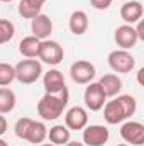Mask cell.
I'll return each instance as SVG.
<instances>
[{"label": "cell", "instance_id": "cell-6", "mask_svg": "<svg viewBox=\"0 0 144 146\" xmlns=\"http://www.w3.org/2000/svg\"><path fill=\"white\" fill-rule=\"evenodd\" d=\"M87 85L88 87L85 88V94H83L85 106H87V109L97 112V110L102 109L104 104L107 102V95H105V92H104V88L100 87L98 82H90Z\"/></svg>", "mask_w": 144, "mask_h": 146}, {"label": "cell", "instance_id": "cell-2", "mask_svg": "<svg viewBox=\"0 0 144 146\" xmlns=\"http://www.w3.org/2000/svg\"><path fill=\"white\" fill-rule=\"evenodd\" d=\"M68 100H70V92L66 87L58 94H44L37 102V114L44 121H56L65 112Z\"/></svg>", "mask_w": 144, "mask_h": 146}, {"label": "cell", "instance_id": "cell-26", "mask_svg": "<svg viewBox=\"0 0 144 146\" xmlns=\"http://www.w3.org/2000/svg\"><path fill=\"white\" fill-rule=\"evenodd\" d=\"M7 133V119L3 117V114H0V136Z\"/></svg>", "mask_w": 144, "mask_h": 146}, {"label": "cell", "instance_id": "cell-12", "mask_svg": "<svg viewBox=\"0 0 144 146\" xmlns=\"http://www.w3.org/2000/svg\"><path fill=\"white\" fill-rule=\"evenodd\" d=\"M31 31H32V36L37 37L39 41L49 39L53 33V21L49 19V15L39 14L34 19H31Z\"/></svg>", "mask_w": 144, "mask_h": 146}, {"label": "cell", "instance_id": "cell-27", "mask_svg": "<svg viewBox=\"0 0 144 146\" xmlns=\"http://www.w3.org/2000/svg\"><path fill=\"white\" fill-rule=\"evenodd\" d=\"M136 33H137V37H139V41H144V24L139 21L137 22V27H136Z\"/></svg>", "mask_w": 144, "mask_h": 146}, {"label": "cell", "instance_id": "cell-14", "mask_svg": "<svg viewBox=\"0 0 144 146\" xmlns=\"http://www.w3.org/2000/svg\"><path fill=\"white\" fill-rule=\"evenodd\" d=\"M42 83H44L46 94H58V92H61L66 87L63 73L59 72V70H56V68H53V70H49L48 73H44Z\"/></svg>", "mask_w": 144, "mask_h": 146}, {"label": "cell", "instance_id": "cell-33", "mask_svg": "<svg viewBox=\"0 0 144 146\" xmlns=\"http://www.w3.org/2000/svg\"><path fill=\"white\" fill-rule=\"evenodd\" d=\"M117 146H131V145H127V143H124V145H117Z\"/></svg>", "mask_w": 144, "mask_h": 146}, {"label": "cell", "instance_id": "cell-28", "mask_svg": "<svg viewBox=\"0 0 144 146\" xmlns=\"http://www.w3.org/2000/svg\"><path fill=\"white\" fill-rule=\"evenodd\" d=\"M65 146H85L83 143H78V141H68Z\"/></svg>", "mask_w": 144, "mask_h": 146}, {"label": "cell", "instance_id": "cell-17", "mask_svg": "<svg viewBox=\"0 0 144 146\" xmlns=\"http://www.w3.org/2000/svg\"><path fill=\"white\" fill-rule=\"evenodd\" d=\"M39 48H41V41L34 36L24 37L19 42V53L24 58H37L39 56Z\"/></svg>", "mask_w": 144, "mask_h": 146}, {"label": "cell", "instance_id": "cell-15", "mask_svg": "<svg viewBox=\"0 0 144 146\" xmlns=\"http://www.w3.org/2000/svg\"><path fill=\"white\" fill-rule=\"evenodd\" d=\"M98 83H100V87L104 88V92H105L107 97H115V95H119L120 90H122V80H120L117 75H114V73L104 75V76L98 80Z\"/></svg>", "mask_w": 144, "mask_h": 146}, {"label": "cell", "instance_id": "cell-4", "mask_svg": "<svg viewBox=\"0 0 144 146\" xmlns=\"http://www.w3.org/2000/svg\"><path fill=\"white\" fill-rule=\"evenodd\" d=\"M42 63L56 66L63 61L65 58V49L59 42L51 41V39H44L41 41V48H39V56H37Z\"/></svg>", "mask_w": 144, "mask_h": 146}, {"label": "cell", "instance_id": "cell-32", "mask_svg": "<svg viewBox=\"0 0 144 146\" xmlns=\"http://www.w3.org/2000/svg\"><path fill=\"white\" fill-rule=\"evenodd\" d=\"M41 146H54V145H51V143H46V145H41Z\"/></svg>", "mask_w": 144, "mask_h": 146}, {"label": "cell", "instance_id": "cell-30", "mask_svg": "<svg viewBox=\"0 0 144 146\" xmlns=\"http://www.w3.org/2000/svg\"><path fill=\"white\" fill-rule=\"evenodd\" d=\"M0 146H9V145H7V143H5V141H3V139L0 138Z\"/></svg>", "mask_w": 144, "mask_h": 146}, {"label": "cell", "instance_id": "cell-8", "mask_svg": "<svg viewBox=\"0 0 144 146\" xmlns=\"http://www.w3.org/2000/svg\"><path fill=\"white\" fill-rule=\"evenodd\" d=\"M120 138L131 146L144 145V126L137 121H126L120 127Z\"/></svg>", "mask_w": 144, "mask_h": 146}, {"label": "cell", "instance_id": "cell-16", "mask_svg": "<svg viewBox=\"0 0 144 146\" xmlns=\"http://www.w3.org/2000/svg\"><path fill=\"white\" fill-rule=\"evenodd\" d=\"M70 31L75 36H81L88 29V15L83 10H75L70 15Z\"/></svg>", "mask_w": 144, "mask_h": 146}, {"label": "cell", "instance_id": "cell-34", "mask_svg": "<svg viewBox=\"0 0 144 146\" xmlns=\"http://www.w3.org/2000/svg\"><path fill=\"white\" fill-rule=\"evenodd\" d=\"M122 2H127V0H122Z\"/></svg>", "mask_w": 144, "mask_h": 146}, {"label": "cell", "instance_id": "cell-29", "mask_svg": "<svg viewBox=\"0 0 144 146\" xmlns=\"http://www.w3.org/2000/svg\"><path fill=\"white\" fill-rule=\"evenodd\" d=\"M143 73H144V68H141L139 72H137V80H139V83L143 85Z\"/></svg>", "mask_w": 144, "mask_h": 146}, {"label": "cell", "instance_id": "cell-19", "mask_svg": "<svg viewBox=\"0 0 144 146\" xmlns=\"http://www.w3.org/2000/svg\"><path fill=\"white\" fill-rule=\"evenodd\" d=\"M48 136H49V143L54 146H65L68 141H70V129L66 127V126H61V124H56V126H53L51 129H49V133H48Z\"/></svg>", "mask_w": 144, "mask_h": 146}, {"label": "cell", "instance_id": "cell-3", "mask_svg": "<svg viewBox=\"0 0 144 146\" xmlns=\"http://www.w3.org/2000/svg\"><path fill=\"white\" fill-rule=\"evenodd\" d=\"M15 80L20 82L22 85H31V83H36L42 73V65L34 60V58H27V60H22L19 61L15 66Z\"/></svg>", "mask_w": 144, "mask_h": 146}, {"label": "cell", "instance_id": "cell-1", "mask_svg": "<svg viewBox=\"0 0 144 146\" xmlns=\"http://www.w3.org/2000/svg\"><path fill=\"white\" fill-rule=\"evenodd\" d=\"M104 119L108 124H122L124 121L131 119L136 110H137V102L132 95H115L112 100H107L104 104Z\"/></svg>", "mask_w": 144, "mask_h": 146}, {"label": "cell", "instance_id": "cell-11", "mask_svg": "<svg viewBox=\"0 0 144 146\" xmlns=\"http://www.w3.org/2000/svg\"><path fill=\"white\" fill-rule=\"evenodd\" d=\"M88 124V114L87 109L80 107V106H75L65 114V126L71 131H80L83 129L85 126Z\"/></svg>", "mask_w": 144, "mask_h": 146}, {"label": "cell", "instance_id": "cell-7", "mask_svg": "<svg viewBox=\"0 0 144 146\" xmlns=\"http://www.w3.org/2000/svg\"><path fill=\"white\" fill-rule=\"evenodd\" d=\"M95 65L87 61V60H78L75 61L71 66H70V75H71V80L78 85H87L90 83L93 78H95Z\"/></svg>", "mask_w": 144, "mask_h": 146}, {"label": "cell", "instance_id": "cell-25", "mask_svg": "<svg viewBox=\"0 0 144 146\" xmlns=\"http://www.w3.org/2000/svg\"><path fill=\"white\" fill-rule=\"evenodd\" d=\"M90 3L97 10H107L108 7L112 5V0H90Z\"/></svg>", "mask_w": 144, "mask_h": 146}, {"label": "cell", "instance_id": "cell-18", "mask_svg": "<svg viewBox=\"0 0 144 146\" xmlns=\"http://www.w3.org/2000/svg\"><path fill=\"white\" fill-rule=\"evenodd\" d=\"M46 0H20L19 3V14L24 19H34L41 14V9Z\"/></svg>", "mask_w": 144, "mask_h": 146}, {"label": "cell", "instance_id": "cell-9", "mask_svg": "<svg viewBox=\"0 0 144 146\" xmlns=\"http://www.w3.org/2000/svg\"><path fill=\"white\" fill-rule=\"evenodd\" d=\"M108 136H110L108 129L100 124L83 127V145L85 146H104L108 141Z\"/></svg>", "mask_w": 144, "mask_h": 146}, {"label": "cell", "instance_id": "cell-5", "mask_svg": "<svg viewBox=\"0 0 144 146\" xmlns=\"http://www.w3.org/2000/svg\"><path fill=\"white\" fill-rule=\"evenodd\" d=\"M108 66L115 73H131L136 66V58L126 49H115L107 58Z\"/></svg>", "mask_w": 144, "mask_h": 146}, {"label": "cell", "instance_id": "cell-13", "mask_svg": "<svg viewBox=\"0 0 144 146\" xmlns=\"http://www.w3.org/2000/svg\"><path fill=\"white\" fill-rule=\"evenodd\" d=\"M143 3L137 0H127L124 2V5L120 7V17L126 24L132 26L136 22H139L143 19Z\"/></svg>", "mask_w": 144, "mask_h": 146}, {"label": "cell", "instance_id": "cell-23", "mask_svg": "<svg viewBox=\"0 0 144 146\" xmlns=\"http://www.w3.org/2000/svg\"><path fill=\"white\" fill-rule=\"evenodd\" d=\"M15 80V70L9 63H0V87H7Z\"/></svg>", "mask_w": 144, "mask_h": 146}, {"label": "cell", "instance_id": "cell-24", "mask_svg": "<svg viewBox=\"0 0 144 146\" xmlns=\"http://www.w3.org/2000/svg\"><path fill=\"white\" fill-rule=\"evenodd\" d=\"M31 126H32V119H31V117H20V119L15 122V126H14V133H15V136L26 141Z\"/></svg>", "mask_w": 144, "mask_h": 146}, {"label": "cell", "instance_id": "cell-20", "mask_svg": "<svg viewBox=\"0 0 144 146\" xmlns=\"http://www.w3.org/2000/svg\"><path fill=\"white\" fill-rule=\"evenodd\" d=\"M46 138H48V129H46V126H44L42 122L32 121V126H31V129H29V133H27L26 141H29V143H32V145H42V141H44Z\"/></svg>", "mask_w": 144, "mask_h": 146}, {"label": "cell", "instance_id": "cell-31", "mask_svg": "<svg viewBox=\"0 0 144 146\" xmlns=\"http://www.w3.org/2000/svg\"><path fill=\"white\" fill-rule=\"evenodd\" d=\"M0 2H5V3H10V2H14V0H0Z\"/></svg>", "mask_w": 144, "mask_h": 146}, {"label": "cell", "instance_id": "cell-22", "mask_svg": "<svg viewBox=\"0 0 144 146\" xmlns=\"http://www.w3.org/2000/svg\"><path fill=\"white\" fill-rule=\"evenodd\" d=\"M14 34H15V26L7 19H0V44L9 42Z\"/></svg>", "mask_w": 144, "mask_h": 146}, {"label": "cell", "instance_id": "cell-10", "mask_svg": "<svg viewBox=\"0 0 144 146\" xmlns=\"http://www.w3.org/2000/svg\"><path fill=\"white\" fill-rule=\"evenodd\" d=\"M115 42H117V46L120 48V49H132L136 44H137V41H139V37H137V33H136V27L134 26H129V24H124V26H119L117 29H115Z\"/></svg>", "mask_w": 144, "mask_h": 146}, {"label": "cell", "instance_id": "cell-21", "mask_svg": "<svg viewBox=\"0 0 144 146\" xmlns=\"http://www.w3.org/2000/svg\"><path fill=\"white\" fill-rule=\"evenodd\" d=\"M15 94L7 87H0V114H9L15 107Z\"/></svg>", "mask_w": 144, "mask_h": 146}]
</instances>
